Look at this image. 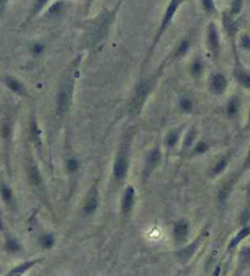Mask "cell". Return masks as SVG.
Returning a JSON list of instances; mask_svg holds the SVG:
<instances>
[{"mask_svg":"<svg viewBox=\"0 0 250 276\" xmlns=\"http://www.w3.org/2000/svg\"><path fill=\"white\" fill-rule=\"evenodd\" d=\"M201 4H203L204 10L206 13H215V4H213V2H211V0H204Z\"/></svg>","mask_w":250,"mask_h":276,"instance_id":"f546056e","label":"cell"},{"mask_svg":"<svg viewBox=\"0 0 250 276\" xmlns=\"http://www.w3.org/2000/svg\"><path fill=\"white\" fill-rule=\"evenodd\" d=\"M0 193H2V198L3 200H4L7 204H10L13 202V191H11V188L9 187L7 185H2V187H0Z\"/></svg>","mask_w":250,"mask_h":276,"instance_id":"44dd1931","label":"cell"},{"mask_svg":"<svg viewBox=\"0 0 250 276\" xmlns=\"http://www.w3.org/2000/svg\"><path fill=\"white\" fill-rule=\"evenodd\" d=\"M239 112V99L237 97L232 98L227 104V114L230 116H236Z\"/></svg>","mask_w":250,"mask_h":276,"instance_id":"ffe728a7","label":"cell"},{"mask_svg":"<svg viewBox=\"0 0 250 276\" xmlns=\"http://www.w3.org/2000/svg\"><path fill=\"white\" fill-rule=\"evenodd\" d=\"M249 125H250V113H249Z\"/></svg>","mask_w":250,"mask_h":276,"instance_id":"ab89813d","label":"cell"},{"mask_svg":"<svg viewBox=\"0 0 250 276\" xmlns=\"http://www.w3.org/2000/svg\"><path fill=\"white\" fill-rule=\"evenodd\" d=\"M189 236V223L186 219H181L173 225V238L177 246L185 245Z\"/></svg>","mask_w":250,"mask_h":276,"instance_id":"277c9868","label":"cell"},{"mask_svg":"<svg viewBox=\"0 0 250 276\" xmlns=\"http://www.w3.org/2000/svg\"><path fill=\"white\" fill-rule=\"evenodd\" d=\"M180 106H181V109H182L185 113H191V112H192V109H193V103H192V100H191V99L186 98V97L181 98Z\"/></svg>","mask_w":250,"mask_h":276,"instance_id":"d4e9b609","label":"cell"},{"mask_svg":"<svg viewBox=\"0 0 250 276\" xmlns=\"http://www.w3.org/2000/svg\"><path fill=\"white\" fill-rule=\"evenodd\" d=\"M248 197H250V184L248 186Z\"/></svg>","mask_w":250,"mask_h":276,"instance_id":"f35d334b","label":"cell"},{"mask_svg":"<svg viewBox=\"0 0 250 276\" xmlns=\"http://www.w3.org/2000/svg\"><path fill=\"white\" fill-rule=\"evenodd\" d=\"M207 46H209L210 50L218 55L219 48H220V38H219V31L215 23H210L209 28H207Z\"/></svg>","mask_w":250,"mask_h":276,"instance_id":"9c48e42d","label":"cell"},{"mask_svg":"<svg viewBox=\"0 0 250 276\" xmlns=\"http://www.w3.org/2000/svg\"><path fill=\"white\" fill-rule=\"evenodd\" d=\"M178 138H180V130L170 131L166 136V145L168 147H173L177 142H178Z\"/></svg>","mask_w":250,"mask_h":276,"instance_id":"cb8c5ba5","label":"cell"},{"mask_svg":"<svg viewBox=\"0 0 250 276\" xmlns=\"http://www.w3.org/2000/svg\"><path fill=\"white\" fill-rule=\"evenodd\" d=\"M188 49H189V41L183 40L176 48V52H174V58H180V56L185 55V54L188 52Z\"/></svg>","mask_w":250,"mask_h":276,"instance_id":"603a6c76","label":"cell"},{"mask_svg":"<svg viewBox=\"0 0 250 276\" xmlns=\"http://www.w3.org/2000/svg\"><path fill=\"white\" fill-rule=\"evenodd\" d=\"M5 250H7L9 253H19L21 251V244L16 237L8 235L7 238H5Z\"/></svg>","mask_w":250,"mask_h":276,"instance_id":"e0dca14e","label":"cell"},{"mask_svg":"<svg viewBox=\"0 0 250 276\" xmlns=\"http://www.w3.org/2000/svg\"><path fill=\"white\" fill-rule=\"evenodd\" d=\"M176 276H187L186 272H178V274H177Z\"/></svg>","mask_w":250,"mask_h":276,"instance_id":"74e56055","label":"cell"},{"mask_svg":"<svg viewBox=\"0 0 250 276\" xmlns=\"http://www.w3.org/2000/svg\"><path fill=\"white\" fill-rule=\"evenodd\" d=\"M0 271H2V269H0Z\"/></svg>","mask_w":250,"mask_h":276,"instance_id":"60d3db41","label":"cell"},{"mask_svg":"<svg viewBox=\"0 0 250 276\" xmlns=\"http://www.w3.org/2000/svg\"><path fill=\"white\" fill-rule=\"evenodd\" d=\"M78 166H80V163H78L77 159L70 158L67 159V161H66V169L70 171V172H75V171H77Z\"/></svg>","mask_w":250,"mask_h":276,"instance_id":"4316f807","label":"cell"},{"mask_svg":"<svg viewBox=\"0 0 250 276\" xmlns=\"http://www.w3.org/2000/svg\"><path fill=\"white\" fill-rule=\"evenodd\" d=\"M43 259H33V260H27V262H23L19 264V265H16L15 268H13L10 270V271L7 272V275L5 276H23L26 274L28 270H31L33 266L37 265L42 262Z\"/></svg>","mask_w":250,"mask_h":276,"instance_id":"8fae6325","label":"cell"},{"mask_svg":"<svg viewBox=\"0 0 250 276\" xmlns=\"http://www.w3.org/2000/svg\"><path fill=\"white\" fill-rule=\"evenodd\" d=\"M43 50H44V46H43V44H41V43H35L34 46L32 47V53L35 54V55H39V54H42V53H43Z\"/></svg>","mask_w":250,"mask_h":276,"instance_id":"836d02e7","label":"cell"},{"mask_svg":"<svg viewBox=\"0 0 250 276\" xmlns=\"http://www.w3.org/2000/svg\"><path fill=\"white\" fill-rule=\"evenodd\" d=\"M5 85L8 86L9 89H11V91L17 93V94H25V87H23L22 83H21V81H19L17 79H15L13 76H8L7 79H5Z\"/></svg>","mask_w":250,"mask_h":276,"instance_id":"2e32d148","label":"cell"},{"mask_svg":"<svg viewBox=\"0 0 250 276\" xmlns=\"http://www.w3.org/2000/svg\"><path fill=\"white\" fill-rule=\"evenodd\" d=\"M55 236L53 233H44L39 237V245L43 250H52V248L55 246Z\"/></svg>","mask_w":250,"mask_h":276,"instance_id":"ac0fdd59","label":"cell"},{"mask_svg":"<svg viewBox=\"0 0 250 276\" xmlns=\"http://www.w3.org/2000/svg\"><path fill=\"white\" fill-rule=\"evenodd\" d=\"M161 159V153L159 151V148H154L152 152L149 153L147 159V172H152V170L155 169V166L160 163Z\"/></svg>","mask_w":250,"mask_h":276,"instance_id":"5bb4252c","label":"cell"},{"mask_svg":"<svg viewBox=\"0 0 250 276\" xmlns=\"http://www.w3.org/2000/svg\"><path fill=\"white\" fill-rule=\"evenodd\" d=\"M234 76H236L237 81L240 85L246 87V88H250V74L245 73V71L243 70H237L236 73H234Z\"/></svg>","mask_w":250,"mask_h":276,"instance_id":"d6986e66","label":"cell"},{"mask_svg":"<svg viewBox=\"0 0 250 276\" xmlns=\"http://www.w3.org/2000/svg\"><path fill=\"white\" fill-rule=\"evenodd\" d=\"M113 174L114 178L117 181H122L126 178V174H127V157L126 155L121 154L116 158L115 164H114L113 167Z\"/></svg>","mask_w":250,"mask_h":276,"instance_id":"ba28073f","label":"cell"},{"mask_svg":"<svg viewBox=\"0 0 250 276\" xmlns=\"http://www.w3.org/2000/svg\"><path fill=\"white\" fill-rule=\"evenodd\" d=\"M243 8V2H233L232 3V7H231V16H234V15H238L240 13V10H242Z\"/></svg>","mask_w":250,"mask_h":276,"instance_id":"83f0119b","label":"cell"},{"mask_svg":"<svg viewBox=\"0 0 250 276\" xmlns=\"http://www.w3.org/2000/svg\"><path fill=\"white\" fill-rule=\"evenodd\" d=\"M240 47L245 50H250V36L248 33H244V34L240 37Z\"/></svg>","mask_w":250,"mask_h":276,"instance_id":"f1b7e54d","label":"cell"},{"mask_svg":"<svg viewBox=\"0 0 250 276\" xmlns=\"http://www.w3.org/2000/svg\"><path fill=\"white\" fill-rule=\"evenodd\" d=\"M61 9H62V3L61 2L55 3V4H54L53 7L49 9V15H52V16H55V15L60 14Z\"/></svg>","mask_w":250,"mask_h":276,"instance_id":"d6a6232c","label":"cell"},{"mask_svg":"<svg viewBox=\"0 0 250 276\" xmlns=\"http://www.w3.org/2000/svg\"><path fill=\"white\" fill-rule=\"evenodd\" d=\"M205 235H206V233H201V235H199L198 238H195L194 241L192 242V244L185 246V247L181 248V250H178L176 252V258H177V260H178L180 264H182V265H186V264L192 259L193 256H194V253L197 252L199 246H200L201 241H203L204 236H205Z\"/></svg>","mask_w":250,"mask_h":276,"instance_id":"7a4b0ae2","label":"cell"},{"mask_svg":"<svg viewBox=\"0 0 250 276\" xmlns=\"http://www.w3.org/2000/svg\"><path fill=\"white\" fill-rule=\"evenodd\" d=\"M248 167H250V148L245 157V160H244V169H248Z\"/></svg>","mask_w":250,"mask_h":276,"instance_id":"d590c367","label":"cell"},{"mask_svg":"<svg viewBox=\"0 0 250 276\" xmlns=\"http://www.w3.org/2000/svg\"><path fill=\"white\" fill-rule=\"evenodd\" d=\"M191 71H192V75L194 77H199V76H200L201 71H203V64H201L200 60L197 59L194 62H193Z\"/></svg>","mask_w":250,"mask_h":276,"instance_id":"484cf974","label":"cell"},{"mask_svg":"<svg viewBox=\"0 0 250 276\" xmlns=\"http://www.w3.org/2000/svg\"><path fill=\"white\" fill-rule=\"evenodd\" d=\"M250 263V246L243 247L239 252V265H238V270L236 272V276H239L243 269Z\"/></svg>","mask_w":250,"mask_h":276,"instance_id":"9a60e30c","label":"cell"},{"mask_svg":"<svg viewBox=\"0 0 250 276\" xmlns=\"http://www.w3.org/2000/svg\"><path fill=\"white\" fill-rule=\"evenodd\" d=\"M32 132H33V136H34V138H35V141H37L38 143L41 142V138H39V130H38L37 125H35L34 122L32 124Z\"/></svg>","mask_w":250,"mask_h":276,"instance_id":"e575fe53","label":"cell"},{"mask_svg":"<svg viewBox=\"0 0 250 276\" xmlns=\"http://www.w3.org/2000/svg\"><path fill=\"white\" fill-rule=\"evenodd\" d=\"M44 4H47V2H39V3H35V11L39 10L42 7H43Z\"/></svg>","mask_w":250,"mask_h":276,"instance_id":"8d00e7d4","label":"cell"},{"mask_svg":"<svg viewBox=\"0 0 250 276\" xmlns=\"http://www.w3.org/2000/svg\"><path fill=\"white\" fill-rule=\"evenodd\" d=\"M227 164H228V158L227 157H224V158L220 159L218 163H216L215 166L212 167V170H211L212 175L215 176V175H219V174H221L222 171L226 169Z\"/></svg>","mask_w":250,"mask_h":276,"instance_id":"7402d4cb","label":"cell"},{"mask_svg":"<svg viewBox=\"0 0 250 276\" xmlns=\"http://www.w3.org/2000/svg\"><path fill=\"white\" fill-rule=\"evenodd\" d=\"M28 175H29V181H31V184L34 186L37 190L44 191L43 179H42V175H41V172H39L38 167H35V166L29 167Z\"/></svg>","mask_w":250,"mask_h":276,"instance_id":"4fadbf2b","label":"cell"},{"mask_svg":"<svg viewBox=\"0 0 250 276\" xmlns=\"http://www.w3.org/2000/svg\"><path fill=\"white\" fill-rule=\"evenodd\" d=\"M180 4H181V2H177V0H176V2H174V0H173V2L170 3V5H168L166 13H165L164 20H162L160 28H159L158 36H156L154 43H153V46H152V50H153V48H154L156 46V43H158L159 40H160V38H161L162 33H164L167 29V27H168V25H170V22H171V20H172L173 15L176 14V11H177V9H178Z\"/></svg>","mask_w":250,"mask_h":276,"instance_id":"5b68a950","label":"cell"},{"mask_svg":"<svg viewBox=\"0 0 250 276\" xmlns=\"http://www.w3.org/2000/svg\"><path fill=\"white\" fill-rule=\"evenodd\" d=\"M195 134H197V133H195V130H194V128H192V130L188 132V134H187V136H186V140H185V146H186V147H189V146L192 145L193 142H194Z\"/></svg>","mask_w":250,"mask_h":276,"instance_id":"1f68e13d","label":"cell"},{"mask_svg":"<svg viewBox=\"0 0 250 276\" xmlns=\"http://www.w3.org/2000/svg\"><path fill=\"white\" fill-rule=\"evenodd\" d=\"M249 236H250V224L245 225V226H242V229L232 237L230 244L227 246V252H232L233 250H236L238 246L242 244L244 239L248 238Z\"/></svg>","mask_w":250,"mask_h":276,"instance_id":"30bf717a","label":"cell"},{"mask_svg":"<svg viewBox=\"0 0 250 276\" xmlns=\"http://www.w3.org/2000/svg\"><path fill=\"white\" fill-rule=\"evenodd\" d=\"M99 205V193H98V188L95 186H93L90 188L88 194H87L86 199H84V204H83V213L86 215H92L94 214L98 209Z\"/></svg>","mask_w":250,"mask_h":276,"instance_id":"52a82bcc","label":"cell"},{"mask_svg":"<svg viewBox=\"0 0 250 276\" xmlns=\"http://www.w3.org/2000/svg\"><path fill=\"white\" fill-rule=\"evenodd\" d=\"M135 203V190L133 186H127L125 192L122 194L121 199V213L122 215L127 217L131 214L132 209H133Z\"/></svg>","mask_w":250,"mask_h":276,"instance_id":"8992f818","label":"cell"},{"mask_svg":"<svg viewBox=\"0 0 250 276\" xmlns=\"http://www.w3.org/2000/svg\"><path fill=\"white\" fill-rule=\"evenodd\" d=\"M211 91L216 94H222L227 88V79L222 74H216L211 79Z\"/></svg>","mask_w":250,"mask_h":276,"instance_id":"7c38bea8","label":"cell"},{"mask_svg":"<svg viewBox=\"0 0 250 276\" xmlns=\"http://www.w3.org/2000/svg\"><path fill=\"white\" fill-rule=\"evenodd\" d=\"M150 92V82L149 81H143L137 87L134 98L131 103V112L132 114H138L140 112L141 107H143L144 101Z\"/></svg>","mask_w":250,"mask_h":276,"instance_id":"3957f363","label":"cell"},{"mask_svg":"<svg viewBox=\"0 0 250 276\" xmlns=\"http://www.w3.org/2000/svg\"><path fill=\"white\" fill-rule=\"evenodd\" d=\"M72 92H74V81L66 79L61 83L58 93V110L60 114H64L68 110L72 100Z\"/></svg>","mask_w":250,"mask_h":276,"instance_id":"6da1fadb","label":"cell"},{"mask_svg":"<svg viewBox=\"0 0 250 276\" xmlns=\"http://www.w3.org/2000/svg\"><path fill=\"white\" fill-rule=\"evenodd\" d=\"M207 145L205 142H198V145L194 147V153L195 154H203V153H205L207 151Z\"/></svg>","mask_w":250,"mask_h":276,"instance_id":"4dcf8cb0","label":"cell"}]
</instances>
